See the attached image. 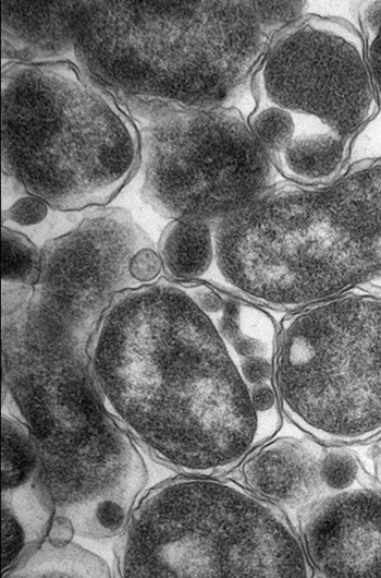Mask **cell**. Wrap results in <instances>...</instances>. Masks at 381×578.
I'll use <instances>...</instances> for the list:
<instances>
[{
	"label": "cell",
	"instance_id": "obj_10",
	"mask_svg": "<svg viewBox=\"0 0 381 578\" xmlns=\"http://www.w3.org/2000/svg\"><path fill=\"white\" fill-rule=\"evenodd\" d=\"M242 475L257 495L302 511L333 494L373 484L348 450L293 437L256 448L243 461Z\"/></svg>",
	"mask_w": 381,
	"mask_h": 578
},
{
	"label": "cell",
	"instance_id": "obj_16",
	"mask_svg": "<svg viewBox=\"0 0 381 578\" xmlns=\"http://www.w3.org/2000/svg\"><path fill=\"white\" fill-rule=\"evenodd\" d=\"M41 266V248L25 233L2 226L1 274L2 286L34 287Z\"/></svg>",
	"mask_w": 381,
	"mask_h": 578
},
{
	"label": "cell",
	"instance_id": "obj_14",
	"mask_svg": "<svg viewBox=\"0 0 381 578\" xmlns=\"http://www.w3.org/2000/svg\"><path fill=\"white\" fill-rule=\"evenodd\" d=\"M157 251L167 278L179 284L202 282L214 260L211 224L172 219L160 234Z\"/></svg>",
	"mask_w": 381,
	"mask_h": 578
},
{
	"label": "cell",
	"instance_id": "obj_17",
	"mask_svg": "<svg viewBox=\"0 0 381 578\" xmlns=\"http://www.w3.org/2000/svg\"><path fill=\"white\" fill-rule=\"evenodd\" d=\"M2 195H7V207H2V225L29 228L42 222L53 208L42 198L28 193L14 178L2 173Z\"/></svg>",
	"mask_w": 381,
	"mask_h": 578
},
{
	"label": "cell",
	"instance_id": "obj_12",
	"mask_svg": "<svg viewBox=\"0 0 381 578\" xmlns=\"http://www.w3.org/2000/svg\"><path fill=\"white\" fill-rule=\"evenodd\" d=\"M2 575L49 531L56 514L37 449L25 424L2 413Z\"/></svg>",
	"mask_w": 381,
	"mask_h": 578
},
{
	"label": "cell",
	"instance_id": "obj_1",
	"mask_svg": "<svg viewBox=\"0 0 381 578\" xmlns=\"http://www.w3.org/2000/svg\"><path fill=\"white\" fill-rule=\"evenodd\" d=\"M89 354L107 410L186 475L228 472L265 444L223 338L182 284L116 293Z\"/></svg>",
	"mask_w": 381,
	"mask_h": 578
},
{
	"label": "cell",
	"instance_id": "obj_3",
	"mask_svg": "<svg viewBox=\"0 0 381 578\" xmlns=\"http://www.w3.org/2000/svg\"><path fill=\"white\" fill-rule=\"evenodd\" d=\"M2 393L27 428L53 497V523L101 539L123 532L147 483L143 457L107 410L89 354L2 336Z\"/></svg>",
	"mask_w": 381,
	"mask_h": 578
},
{
	"label": "cell",
	"instance_id": "obj_18",
	"mask_svg": "<svg viewBox=\"0 0 381 578\" xmlns=\"http://www.w3.org/2000/svg\"><path fill=\"white\" fill-rule=\"evenodd\" d=\"M358 17L372 83L381 104V1H364Z\"/></svg>",
	"mask_w": 381,
	"mask_h": 578
},
{
	"label": "cell",
	"instance_id": "obj_2",
	"mask_svg": "<svg viewBox=\"0 0 381 578\" xmlns=\"http://www.w3.org/2000/svg\"><path fill=\"white\" fill-rule=\"evenodd\" d=\"M276 33L265 1H76L73 63L112 94L219 107Z\"/></svg>",
	"mask_w": 381,
	"mask_h": 578
},
{
	"label": "cell",
	"instance_id": "obj_4",
	"mask_svg": "<svg viewBox=\"0 0 381 578\" xmlns=\"http://www.w3.org/2000/svg\"><path fill=\"white\" fill-rule=\"evenodd\" d=\"M2 173L60 212L108 205L140 167L137 127L71 61L1 70Z\"/></svg>",
	"mask_w": 381,
	"mask_h": 578
},
{
	"label": "cell",
	"instance_id": "obj_13",
	"mask_svg": "<svg viewBox=\"0 0 381 578\" xmlns=\"http://www.w3.org/2000/svg\"><path fill=\"white\" fill-rule=\"evenodd\" d=\"M76 1H2V61H71Z\"/></svg>",
	"mask_w": 381,
	"mask_h": 578
},
{
	"label": "cell",
	"instance_id": "obj_11",
	"mask_svg": "<svg viewBox=\"0 0 381 578\" xmlns=\"http://www.w3.org/2000/svg\"><path fill=\"white\" fill-rule=\"evenodd\" d=\"M300 540L323 577H381V490L343 491L303 511Z\"/></svg>",
	"mask_w": 381,
	"mask_h": 578
},
{
	"label": "cell",
	"instance_id": "obj_8",
	"mask_svg": "<svg viewBox=\"0 0 381 578\" xmlns=\"http://www.w3.org/2000/svg\"><path fill=\"white\" fill-rule=\"evenodd\" d=\"M112 95L137 127L140 195L159 215L214 222L279 184L280 172L237 108H182Z\"/></svg>",
	"mask_w": 381,
	"mask_h": 578
},
{
	"label": "cell",
	"instance_id": "obj_19",
	"mask_svg": "<svg viewBox=\"0 0 381 578\" xmlns=\"http://www.w3.org/2000/svg\"><path fill=\"white\" fill-rule=\"evenodd\" d=\"M378 472H379L380 478H381V465H378Z\"/></svg>",
	"mask_w": 381,
	"mask_h": 578
},
{
	"label": "cell",
	"instance_id": "obj_15",
	"mask_svg": "<svg viewBox=\"0 0 381 578\" xmlns=\"http://www.w3.org/2000/svg\"><path fill=\"white\" fill-rule=\"evenodd\" d=\"M8 577H110L109 565L71 540L44 539Z\"/></svg>",
	"mask_w": 381,
	"mask_h": 578
},
{
	"label": "cell",
	"instance_id": "obj_6",
	"mask_svg": "<svg viewBox=\"0 0 381 578\" xmlns=\"http://www.w3.org/2000/svg\"><path fill=\"white\" fill-rule=\"evenodd\" d=\"M123 577H311L302 540L276 504L238 484L186 475L133 509Z\"/></svg>",
	"mask_w": 381,
	"mask_h": 578
},
{
	"label": "cell",
	"instance_id": "obj_7",
	"mask_svg": "<svg viewBox=\"0 0 381 578\" xmlns=\"http://www.w3.org/2000/svg\"><path fill=\"white\" fill-rule=\"evenodd\" d=\"M281 410L324 444L381 435V298L347 292L291 312L279 328Z\"/></svg>",
	"mask_w": 381,
	"mask_h": 578
},
{
	"label": "cell",
	"instance_id": "obj_5",
	"mask_svg": "<svg viewBox=\"0 0 381 578\" xmlns=\"http://www.w3.org/2000/svg\"><path fill=\"white\" fill-rule=\"evenodd\" d=\"M251 92V130L284 179L309 186L343 172L380 105L361 32L320 15H305L272 37Z\"/></svg>",
	"mask_w": 381,
	"mask_h": 578
},
{
	"label": "cell",
	"instance_id": "obj_9",
	"mask_svg": "<svg viewBox=\"0 0 381 578\" xmlns=\"http://www.w3.org/2000/svg\"><path fill=\"white\" fill-rule=\"evenodd\" d=\"M161 272L152 240L130 210L97 209L44 242L20 332L28 342L89 352L115 294L152 284Z\"/></svg>",
	"mask_w": 381,
	"mask_h": 578
}]
</instances>
